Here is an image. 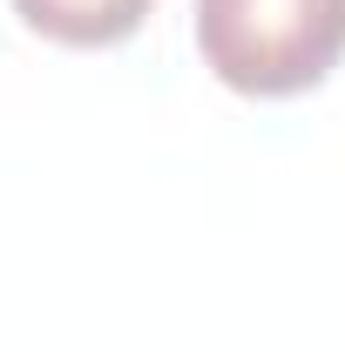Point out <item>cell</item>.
Segmentation results:
<instances>
[{"label":"cell","instance_id":"1","mask_svg":"<svg viewBox=\"0 0 345 352\" xmlns=\"http://www.w3.org/2000/svg\"><path fill=\"white\" fill-rule=\"evenodd\" d=\"M197 54L237 95H304L345 54V0H197Z\"/></svg>","mask_w":345,"mask_h":352},{"label":"cell","instance_id":"2","mask_svg":"<svg viewBox=\"0 0 345 352\" xmlns=\"http://www.w3.org/2000/svg\"><path fill=\"white\" fill-rule=\"evenodd\" d=\"M156 0H14V14L61 47H115L149 21Z\"/></svg>","mask_w":345,"mask_h":352}]
</instances>
